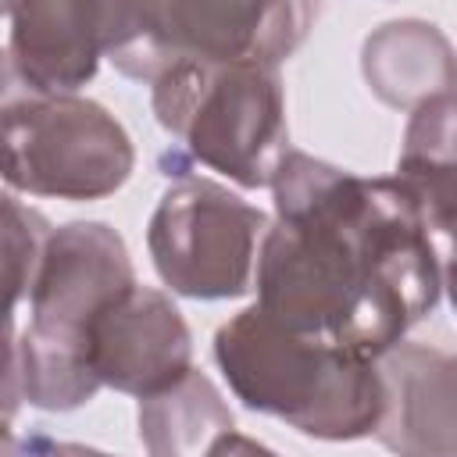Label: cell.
<instances>
[{"mask_svg":"<svg viewBox=\"0 0 457 457\" xmlns=\"http://www.w3.org/2000/svg\"><path fill=\"white\" fill-rule=\"evenodd\" d=\"M271 200L253 282L282 328L382 361L436 311V243L393 175L361 179L289 146Z\"/></svg>","mask_w":457,"mask_h":457,"instance_id":"cell-1","label":"cell"},{"mask_svg":"<svg viewBox=\"0 0 457 457\" xmlns=\"http://www.w3.org/2000/svg\"><path fill=\"white\" fill-rule=\"evenodd\" d=\"M214 361L243 407L271 414L311 439H364L378 432L386 414L378 361L289 332L257 303L214 332Z\"/></svg>","mask_w":457,"mask_h":457,"instance_id":"cell-2","label":"cell"},{"mask_svg":"<svg viewBox=\"0 0 457 457\" xmlns=\"http://www.w3.org/2000/svg\"><path fill=\"white\" fill-rule=\"evenodd\" d=\"M136 286L125 239L107 221H68L50 232L29 289V325L11 346V382L39 411H75L104 386L89 368L96 314Z\"/></svg>","mask_w":457,"mask_h":457,"instance_id":"cell-3","label":"cell"},{"mask_svg":"<svg viewBox=\"0 0 457 457\" xmlns=\"http://www.w3.org/2000/svg\"><path fill=\"white\" fill-rule=\"evenodd\" d=\"M150 104L179 154L164 175L182 179L196 161L243 189L271 186L289 154L286 93L278 68L257 61H182L150 82Z\"/></svg>","mask_w":457,"mask_h":457,"instance_id":"cell-4","label":"cell"},{"mask_svg":"<svg viewBox=\"0 0 457 457\" xmlns=\"http://www.w3.org/2000/svg\"><path fill=\"white\" fill-rule=\"evenodd\" d=\"M311 4L143 0L104 4V57L129 79L154 82L182 61H257L278 68L311 32Z\"/></svg>","mask_w":457,"mask_h":457,"instance_id":"cell-5","label":"cell"},{"mask_svg":"<svg viewBox=\"0 0 457 457\" xmlns=\"http://www.w3.org/2000/svg\"><path fill=\"white\" fill-rule=\"evenodd\" d=\"M136 164L125 125L86 96H7L4 182L32 196L104 200Z\"/></svg>","mask_w":457,"mask_h":457,"instance_id":"cell-6","label":"cell"},{"mask_svg":"<svg viewBox=\"0 0 457 457\" xmlns=\"http://www.w3.org/2000/svg\"><path fill=\"white\" fill-rule=\"evenodd\" d=\"M268 218L211 179H175L146 225L161 282L189 300H232L253 286Z\"/></svg>","mask_w":457,"mask_h":457,"instance_id":"cell-7","label":"cell"},{"mask_svg":"<svg viewBox=\"0 0 457 457\" xmlns=\"http://www.w3.org/2000/svg\"><path fill=\"white\" fill-rule=\"evenodd\" d=\"M89 368L100 386L146 400L193 371V332L168 293L136 282L96 314Z\"/></svg>","mask_w":457,"mask_h":457,"instance_id":"cell-8","label":"cell"},{"mask_svg":"<svg viewBox=\"0 0 457 457\" xmlns=\"http://www.w3.org/2000/svg\"><path fill=\"white\" fill-rule=\"evenodd\" d=\"M7 79L21 96H75L104 57L100 0H29L7 11Z\"/></svg>","mask_w":457,"mask_h":457,"instance_id":"cell-9","label":"cell"},{"mask_svg":"<svg viewBox=\"0 0 457 457\" xmlns=\"http://www.w3.org/2000/svg\"><path fill=\"white\" fill-rule=\"evenodd\" d=\"M378 443L396 457H457V353L400 343L382 357Z\"/></svg>","mask_w":457,"mask_h":457,"instance_id":"cell-10","label":"cell"},{"mask_svg":"<svg viewBox=\"0 0 457 457\" xmlns=\"http://www.w3.org/2000/svg\"><path fill=\"white\" fill-rule=\"evenodd\" d=\"M361 71L371 93L400 111L457 89V54L450 39L421 18L378 25L361 46Z\"/></svg>","mask_w":457,"mask_h":457,"instance_id":"cell-11","label":"cell"},{"mask_svg":"<svg viewBox=\"0 0 457 457\" xmlns=\"http://www.w3.org/2000/svg\"><path fill=\"white\" fill-rule=\"evenodd\" d=\"M232 411L204 371L182 375L175 386L139 400V443L150 457H211L228 436Z\"/></svg>","mask_w":457,"mask_h":457,"instance_id":"cell-12","label":"cell"},{"mask_svg":"<svg viewBox=\"0 0 457 457\" xmlns=\"http://www.w3.org/2000/svg\"><path fill=\"white\" fill-rule=\"evenodd\" d=\"M50 225L39 211L25 207L14 193L4 196V243H7V307L14 311L29 289H32V278L39 271V261H43V250L50 243Z\"/></svg>","mask_w":457,"mask_h":457,"instance_id":"cell-13","label":"cell"},{"mask_svg":"<svg viewBox=\"0 0 457 457\" xmlns=\"http://www.w3.org/2000/svg\"><path fill=\"white\" fill-rule=\"evenodd\" d=\"M396 161L457 171V89L439 93L411 111Z\"/></svg>","mask_w":457,"mask_h":457,"instance_id":"cell-14","label":"cell"},{"mask_svg":"<svg viewBox=\"0 0 457 457\" xmlns=\"http://www.w3.org/2000/svg\"><path fill=\"white\" fill-rule=\"evenodd\" d=\"M211 457H278V453L268 450L264 443L243 436V432H228V436L211 450Z\"/></svg>","mask_w":457,"mask_h":457,"instance_id":"cell-15","label":"cell"},{"mask_svg":"<svg viewBox=\"0 0 457 457\" xmlns=\"http://www.w3.org/2000/svg\"><path fill=\"white\" fill-rule=\"evenodd\" d=\"M39 457H111V453L93 450V446H82V443H43Z\"/></svg>","mask_w":457,"mask_h":457,"instance_id":"cell-16","label":"cell"},{"mask_svg":"<svg viewBox=\"0 0 457 457\" xmlns=\"http://www.w3.org/2000/svg\"><path fill=\"white\" fill-rule=\"evenodd\" d=\"M443 286H446L450 303H453V311H457V243H453V250H450V257H446V268H443Z\"/></svg>","mask_w":457,"mask_h":457,"instance_id":"cell-17","label":"cell"}]
</instances>
